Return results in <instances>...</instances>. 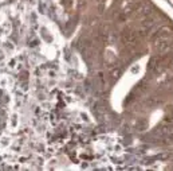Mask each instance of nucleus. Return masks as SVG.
<instances>
[{"label":"nucleus","mask_w":173,"mask_h":171,"mask_svg":"<svg viewBox=\"0 0 173 171\" xmlns=\"http://www.w3.org/2000/svg\"><path fill=\"white\" fill-rule=\"evenodd\" d=\"M157 64H159V59H157V58H152L150 61H149V69H150V70H156Z\"/></svg>","instance_id":"4"},{"label":"nucleus","mask_w":173,"mask_h":171,"mask_svg":"<svg viewBox=\"0 0 173 171\" xmlns=\"http://www.w3.org/2000/svg\"><path fill=\"white\" fill-rule=\"evenodd\" d=\"M94 2H97V3H101V2H102V0H94Z\"/></svg>","instance_id":"6"},{"label":"nucleus","mask_w":173,"mask_h":171,"mask_svg":"<svg viewBox=\"0 0 173 171\" xmlns=\"http://www.w3.org/2000/svg\"><path fill=\"white\" fill-rule=\"evenodd\" d=\"M171 35H172V30L169 28V27H161L159 30V32H157V37L164 38V39H166V38L171 37Z\"/></svg>","instance_id":"3"},{"label":"nucleus","mask_w":173,"mask_h":171,"mask_svg":"<svg viewBox=\"0 0 173 171\" xmlns=\"http://www.w3.org/2000/svg\"><path fill=\"white\" fill-rule=\"evenodd\" d=\"M120 74H121V70L118 67H115L114 70H112V77H113V78H118Z\"/></svg>","instance_id":"5"},{"label":"nucleus","mask_w":173,"mask_h":171,"mask_svg":"<svg viewBox=\"0 0 173 171\" xmlns=\"http://www.w3.org/2000/svg\"><path fill=\"white\" fill-rule=\"evenodd\" d=\"M156 49H157V51H160V53H165L166 50L169 49V44H168V42H166V39L159 38V39L156 41Z\"/></svg>","instance_id":"1"},{"label":"nucleus","mask_w":173,"mask_h":171,"mask_svg":"<svg viewBox=\"0 0 173 171\" xmlns=\"http://www.w3.org/2000/svg\"><path fill=\"white\" fill-rule=\"evenodd\" d=\"M124 42L125 43H127V44H132V43H134L136 42V38H137V35L134 34V32H132V31H126L124 34Z\"/></svg>","instance_id":"2"}]
</instances>
